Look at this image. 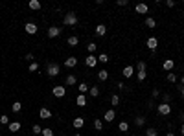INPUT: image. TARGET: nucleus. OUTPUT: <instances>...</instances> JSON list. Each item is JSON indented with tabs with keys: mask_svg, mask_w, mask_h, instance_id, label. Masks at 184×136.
<instances>
[{
	"mask_svg": "<svg viewBox=\"0 0 184 136\" xmlns=\"http://www.w3.org/2000/svg\"><path fill=\"white\" fill-rule=\"evenodd\" d=\"M59 72H61V66H59L57 63H50L46 66V74L50 75V77H57Z\"/></svg>",
	"mask_w": 184,
	"mask_h": 136,
	"instance_id": "obj_1",
	"label": "nucleus"
},
{
	"mask_svg": "<svg viewBox=\"0 0 184 136\" xmlns=\"http://www.w3.org/2000/svg\"><path fill=\"white\" fill-rule=\"evenodd\" d=\"M63 22L66 24V26H76V24H77V15L74 13V11H68L66 15H64Z\"/></svg>",
	"mask_w": 184,
	"mask_h": 136,
	"instance_id": "obj_2",
	"label": "nucleus"
},
{
	"mask_svg": "<svg viewBox=\"0 0 184 136\" xmlns=\"http://www.w3.org/2000/svg\"><path fill=\"white\" fill-rule=\"evenodd\" d=\"M158 114H160V116H170L171 114L170 103H160V105H158Z\"/></svg>",
	"mask_w": 184,
	"mask_h": 136,
	"instance_id": "obj_3",
	"label": "nucleus"
},
{
	"mask_svg": "<svg viewBox=\"0 0 184 136\" xmlns=\"http://www.w3.org/2000/svg\"><path fill=\"white\" fill-rule=\"evenodd\" d=\"M53 96H55V98H64V94H66V88L63 87V85H57V87H53Z\"/></svg>",
	"mask_w": 184,
	"mask_h": 136,
	"instance_id": "obj_4",
	"label": "nucleus"
},
{
	"mask_svg": "<svg viewBox=\"0 0 184 136\" xmlns=\"http://www.w3.org/2000/svg\"><path fill=\"white\" fill-rule=\"evenodd\" d=\"M61 35V28H57V26H52V28H48V37L50 39H55Z\"/></svg>",
	"mask_w": 184,
	"mask_h": 136,
	"instance_id": "obj_5",
	"label": "nucleus"
},
{
	"mask_svg": "<svg viewBox=\"0 0 184 136\" xmlns=\"http://www.w3.org/2000/svg\"><path fill=\"white\" fill-rule=\"evenodd\" d=\"M85 64H87V66L88 68H94V66H96V64H98V57H96V55H88V57L85 59Z\"/></svg>",
	"mask_w": 184,
	"mask_h": 136,
	"instance_id": "obj_6",
	"label": "nucleus"
},
{
	"mask_svg": "<svg viewBox=\"0 0 184 136\" xmlns=\"http://www.w3.org/2000/svg\"><path fill=\"white\" fill-rule=\"evenodd\" d=\"M39 118H41V120H50V118H52V110L46 109V107H42L41 110H39Z\"/></svg>",
	"mask_w": 184,
	"mask_h": 136,
	"instance_id": "obj_7",
	"label": "nucleus"
},
{
	"mask_svg": "<svg viewBox=\"0 0 184 136\" xmlns=\"http://www.w3.org/2000/svg\"><path fill=\"white\" fill-rule=\"evenodd\" d=\"M146 44H147V48L151 50V52H155V50H157V46H158V41H157V37H149Z\"/></svg>",
	"mask_w": 184,
	"mask_h": 136,
	"instance_id": "obj_8",
	"label": "nucleus"
},
{
	"mask_svg": "<svg viewBox=\"0 0 184 136\" xmlns=\"http://www.w3.org/2000/svg\"><path fill=\"white\" fill-rule=\"evenodd\" d=\"M24 29H26V33H28V35H35V33H37V24L28 22L26 26H24Z\"/></svg>",
	"mask_w": 184,
	"mask_h": 136,
	"instance_id": "obj_9",
	"label": "nucleus"
},
{
	"mask_svg": "<svg viewBox=\"0 0 184 136\" xmlns=\"http://www.w3.org/2000/svg\"><path fill=\"white\" fill-rule=\"evenodd\" d=\"M173 66H175V61H173V59H166V61L162 63V68L166 70V72H171Z\"/></svg>",
	"mask_w": 184,
	"mask_h": 136,
	"instance_id": "obj_10",
	"label": "nucleus"
},
{
	"mask_svg": "<svg viewBox=\"0 0 184 136\" xmlns=\"http://www.w3.org/2000/svg\"><path fill=\"white\" fill-rule=\"evenodd\" d=\"M96 35H98V37L107 35V26H105V24H98V26H96Z\"/></svg>",
	"mask_w": 184,
	"mask_h": 136,
	"instance_id": "obj_11",
	"label": "nucleus"
},
{
	"mask_svg": "<svg viewBox=\"0 0 184 136\" xmlns=\"http://www.w3.org/2000/svg\"><path fill=\"white\" fill-rule=\"evenodd\" d=\"M135 11H136V13H140V15H146V13H147V4H144V2H140V4H136Z\"/></svg>",
	"mask_w": 184,
	"mask_h": 136,
	"instance_id": "obj_12",
	"label": "nucleus"
},
{
	"mask_svg": "<svg viewBox=\"0 0 184 136\" xmlns=\"http://www.w3.org/2000/svg\"><path fill=\"white\" fill-rule=\"evenodd\" d=\"M114 118H116V112H114V110H107V112H105V116H103V120H105L107 123L114 122Z\"/></svg>",
	"mask_w": 184,
	"mask_h": 136,
	"instance_id": "obj_13",
	"label": "nucleus"
},
{
	"mask_svg": "<svg viewBox=\"0 0 184 136\" xmlns=\"http://www.w3.org/2000/svg\"><path fill=\"white\" fill-rule=\"evenodd\" d=\"M76 64H77V57H74V55H72V57H68L66 61H64V66H66V68H74Z\"/></svg>",
	"mask_w": 184,
	"mask_h": 136,
	"instance_id": "obj_14",
	"label": "nucleus"
},
{
	"mask_svg": "<svg viewBox=\"0 0 184 136\" xmlns=\"http://www.w3.org/2000/svg\"><path fill=\"white\" fill-rule=\"evenodd\" d=\"M28 8L33 9V11H37V9H41V2H39V0H29V2H28Z\"/></svg>",
	"mask_w": 184,
	"mask_h": 136,
	"instance_id": "obj_15",
	"label": "nucleus"
},
{
	"mask_svg": "<svg viewBox=\"0 0 184 136\" xmlns=\"http://www.w3.org/2000/svg\"><path fill=\"white\" fill-rule=\"evenodd\" d=\"M133 74H135V68H133L131 64L123 68V77H127V79H129V77H133Z\"/></svg>",
	"mask_w": 184,
	"mask_h": 136,
	"instance_id": "obj_16",
	"label": "nucleus"
},
{
	"mask_svg": "<svg viewBox=\"0 0 184 136\" xmlns=\"http://www.w3.org/2000/svg\"><path fill=\"white\" fill-rule=\"evenodd\" d=\"M21 131V122H9V133H17Z\"/></svg>",
	"mask_w": 184,
	"mask_h": 136,
	"instance_id": "obj_17",
	"label": "nucleus"
},
{
	"mask_svg": "<svg viewBox=\"0 0 184 136\" xmlns=\"http://www.w3.org/2000/svg\"><path fill=\"white\" fill-rule=\"evenodd\" d=\"M72 125H74V127H76V129H81L83 125H85V120H83V118H79V116H77V118H74Z\"/></svg>",
	"mask_w": 184,
	"mask_h": 136,
	"instance_id": "obj_18",
	"label": "nucleus"
},
{
	"mask_svg": "<svg viewBox=\"0 0 184 136\" xmlns=\"http://www.w3.org/2000/svg\"><path fill=\"white\" fill-rule=\"evenodd\" d=\"M66 42H68V46L74 48V46H77V44H79V37H77V35H72V37H68Z\"/></svg>",
	"mask_w": 184,
	"mask_h": 136,
	"instance_id": "obj_19",
	"label": "nucleus"
},
{
	"mask_svg": "<svg viewBox=\"0 0 184 136\" xmlns=\"http://www.w3.org/2000/svg\"><path fill=\"white\" fill-rule=\"evenodd\" d=\"M107 77H109V72H107L105 68L98 72V79H99V81H107Z\"/></svg>",
	"mask_w": 184,
	"mask_h": 136,
	"instance_id": "obj_20",
	"label": "nucleus"
},
{
	"mask_svg": "<svg viewBox=\"0 0 184 136\" xmlns=\"http://www.w3.org/2000/svg\"><path fill=\"white\" fill-rule=\"evenodd\" d=\"M76 101H77V107H85V105H87V98H85L83 94H79Z\"/></svg>",
	"mask_w": 184,
	"mask_h": 136,
	"instance_id": "obj_21",
	"label": "nucleus"
},
{
	"mask_svg": "<svg viewBox=\"0 0 184 136\" xmlns=\"http://www.w3.org/2000/svg\"><path fill=\"white\" fill-rule=\"evenodd\" d=\"M77 83V79H76V75L70 74V75H66V85L68 87H72V85H76Z\"/></svg>",
	"mask_w": 184,
	"mask_h": 136,
	"instance_id": "obj_22",
	"label": "nucleus"
},
{
	"mask_svg": "<svg viewBox=\"0 0 184 136\" xmlns=\"http://www.w3.org/2000/svg\"><path fill=\"white\" fill-rule=\"evenodd\" d=\"M77 90H79V92H81V94H85V92H88V90H90V87H88L87 83H79Z\"/></svg>",
	"mask_w": 184,
	"mask_h": 136,
	"instance_id": "obj_23",
	"label": "nucleus"
},
{
	"mask_svg": "<svg viewBox=\"0 0 184 136\" xmlns=\"http://www.w3.org/2000/svg\"><path fill=\"white\" fill-rule=\"evenodd\" d=\"M146 26H147V28H155V26H157V21H155L153 17H147V18H146Z\"/></svg>",
	"mask_w": 184,
	"mask_h": 136,
	"instance_id": "obj_24",
	"label": "nucleus"
},
{
	"mask_svg": "<svg viewBox=\"0 0 184 136\" xmlns=\"http://www.w3.org/2000/svg\"><path fill=\"white\" fill-rule=\"evenodd\" d=\"M111 103L114 105V107H118V105H120V96H118V94L111 96Z\"/></svg>",
	"mask_w": 184,
	"mask_h": 136,
	"instance_id": "obj_25",
	"label": "nucleus"
},
{
	"mask_svg": "<svg viewBox=\"0 0 184 136\" xmlns=\"http://www.w3.org/2000/svg\"><path fill=\"white\" fill-rule=\"evenodd\" d=\"M88 94H90L92 98H98V96H99V87H92L90 90H88Z\"/></svg>",
	"mask_w": 184,
	"mask_h": 136,
	"instance_id": "obj_26",
	"label": "nucleus"
},
{
	"mask_svg": "<svg viewBox=\"0 0 184 136\" xmlns=\"http://www.w3.org/2000/svg\"><path fill=\"white\" fill-rule=\"evenodd\" d=\"M118 129H120L122 133H127V131H129V123H127V122H120V125H118Z\"/></svg>",
	"mask_w": 184,
	"mask_h": 136,
	"instance_id": "obj_27",
	"label": "nucleus"
},
{
	"mask_svg": "<svg viewBox=\"0 0 184 136\" xmlns=\"http://www.w3.org/2000/svg\"><path fill=\"white\" fill-rule=\"evenodd\" d=\"M135 123H136V127H142V125L146 123V118H144V116H138V118H135Z\"/></svg>",
	"mask_w": 184,
	"mask_h": 136,
	"instance_id": "obj_28",
	"label": "nucleus"
},
{
	"mask_svg": "<svg viewBox=\"0 0 184 136\" xmlns=\"http://www.w3.org/2000/svg\"><path fill=\"white\" fill-rule=\"evenodd\" d=\"M87 50H88V52H90V53L94 55V52L98 50V44H96V42H90V44H87Z\"/></svg>",
	"mask_w": 184,
	"mask_h": 136,
	"instance_id": "obj_29",
	"label": "nucleus"
},
{
	"mask_svg": "<svg viewBox=\"0 0 184 136\" xmlns=\"http://www.w3.org/2000/svg\"><path fill=\"white\" fill-rule=\"evenodd\" d=\"M157 134H158V131H157V129H153V127L146 129V136H157Z\"/></svg>",
	"mask_w": 184,
	"mask_h": 136,
	"instance_id": "obj_30",
	"label": "nucleus"
},
{
	"mask_svg": "<svg viewBox=\"0 0 184 136\" xmlns=\"http://www.w3.org/2000/svg\"><path fill=\"white\" fill-rule=\"evenodd\" d=\"M28 70H29V72H37V70H39V63H35V61H33V63H29Z\"/></svg>",
	"mask_w": 184,
	"mask_h": 136,
	"instance_id": "obj_31",
	"label": "nucleus"
},
{
	"mask_svg": "<svg viewBox=\"0 0 184 136\" xmlns=\"http://www.w3.org/2000/svg\"><path fill=\"white\" fill-rule=\"evenodd\" d=\"M21 109H22V103H18V101L11 105V110H13V112H21Z\"/></svg>",
	"mask_w": 184,
	"mask_h": 136,
	"instance_id": "obj_32",
	"label": "nucleus"
},
{
	"mask_svg": "<svg viewBox=\"0 0 184 136\" xmlns=\"http://www.w3.org/2000/svg\"><path fill=\"white\" fill-rule=\"evenodd\" d=\"M94 129H96V131L103 129V122H101V120H94Z\"/></svg>",
	"mask_w": 184,
	"mask_h": 136,
	"instance_id": "obj_33",
	"label": "nucleus"
},
{
	"mask_svg": "<svg viewBox=\"0 0 184 136\" xmlns=\"http://www.w3.org/2000/svg\"><path fill=\"white\" fill-rule=\"evenodd\" d=\"M98 63H109V55H107V53H101V55L98 57Z\"/></svg>",
	"mask_w": 184,
	"mask_h": 136,
	"instance_id": "obj_34",
	"label": "nucleus"
},
{
	"mask_svg": "<svg viewBox=\"0 0 184 136\" xmlns=\"http://www.w3.org/2000/svg\"><path fill=\"white\" fill-rule=\"evenodd\" d=\"M31 133H33V134H41V133H42L41 125H37V123H35V125H33V127H31Z\"/></svg>",
	"mask_w": 184,
	"mask_h": 136,
	"instance_id": "obj_35",
	"label": "nucleus"
},
{
	"mask_svg": "<svg viewBox=\"0 0 184 136\" xmlns=\"http://www.w3.org/2000/svg\"><path fill=\"white\" fill-rule=\"evenodd\" d=\"M0 123H2V125H9V116L2 114V116H0Z\"/></svg>",
	"mask_w": 184,
	"mask_h": 136,
	"instance_id": "obj_36",
	"label": "nucleus"
},
{
	"mask_svg": "<svg viewBox=\"0 0 184 136\" xmlns=\"http://www.w3.org/2000/svg\"><path fill=\"white\" fill-rule=\"evenodd\" d=\"M166 77H168V81H170V83H175L177 81V74H168Z\"/></svg>",
	"mask_w": 184,
	"mask_h": 136,
	"instance_id": "obj_37",
	"label": "nucleus"
},
{
	"mask_svg": "<svg viewBox=\"0 0 184 136\" xmlns=\"http://www.w3.org/2000/svg\"><path fill=\"white\" fill-rule=\"evenodd\" d=\"M41 134H42V136H53V131L46 127V129H42V133H41Z\"/></svg>",
	"mask_w": 184,
	"mask_h": 136,
	"instance_id": "obj_38",
	"label": "nucleus"
},
{
	"mask_svg": "<svg viewBox=\"0 0 184 136\" xmlns=\"http://www.w3.org/2000/svg\"><path fill=\"white\" fill-rule=\"evenodd\" d=\"M136 68H138V72L146 70V63H144V61H138V63H136Z\"/></svg>",
	"mask_w": 184,
	"mask_h": 136,
	"instance_id": "obj_39",
	"label": "nucleus"
},
{
	"mask_svg": "<svg viewBox=\"0 0 184 136\" xmlns=\"http://www.w3.org/2000/svg\"><path fill=\"white\" fill-rule=\"evenodd\" d=\"M146 70H142V72H138V75H136V77H138V81H144V79H146Z\"/></svg>",
	"mask_w": 184,
	"mask_h": 136,
	"instance_id": "obj_40",
	"label": "nucleus"
},
{
	"mask_svg": "<svg viewBox=\"0 0 184 136\" xmlns=\"http://www.w3.org/2000/svg\"><path fill=\"white\" fill-rule=\"evenodd\" d=\"M116 6H127V0H116Z\"/></svg>",
	"mask_w": 184,
	"mask_h": 136,
	"instance_id": "obj_41",
	"label": "nucleus"
},
{
	"mask_svg": "<svg viewBox=\"0 0 184 136\" xmlns=\"http://www.w3.org/2000/svg\"><path fill=\"white\" fill-rule=\"evenodd\" d=\"M162 99H164V103H170V101H171V96H170V94H164Z\"/></svg>",
	"mask_w": 184,
	"mask_h": 136,
	"instance_id": "obj_42",
	"label": "nucleus"
},
{
	"mask_svg": "<svg viewBox=\"0 0 184 136\" xmlns=\"http://www.w3.org/2000/svg\"><path fill=\"white\" fill-rule=\"evenodd\" d=\"M33 59H35V57H33V53H26V61L33 63Z\"/></svg>",
	"mask_w": 184,
	"mask_h": 136,
	"instance_id": "obj_43",
	"label": "nucleus"
},
{
	"mask_svg": "<svg viewBox=\"0 0 184 136\" xmlns=\"http://www.w3.org/2000/svg\"><path fill=\"white\" fill-rule=\"evenodd\" d=\"M166 6L168 8H173V6H175V2H173V0H166Z\"/></svg>",
	"mask_w": 184,
	"mask_h": 136,
	"instance_id": "obj_44",
	"label": "nucleus"
},
{
	"mask_svg": "<svg viewBox=\"0 0 184 136\" xmlns=\"http://www.w3.org/2000/svg\"><path fill=\"white\" fill-rule=\"evenodd\" d=\"M158 96H160V92H158V90L155 88V90H153V98H158Z\"/></svg>",
	"mask_w": 184,
	"mask_h": 136,
	"instance_id": "obj_45",
	"label": "nucleus"
},
{
	"mask_svg": "<svg viewBox=\"0 0 184 136\" xmlns=\"http://www.w3.org/2000/svg\"><path fill=\"white\" fill-rule=\"evenodd\" d=\"M181 134H182V136H184V123H182V125H181Z\"/></svg>",
	"mask_w": 184,
	"mask_h": 136,
	"instance_id": "obj_46",
	"label": "nucleus"
},
{
	"mask_svg": "<svg viewBox=\"0 0 184 136\" xmlns=\"http://www.w3.org/2000/svg\"><path fill=\"white\" fill-rule=\"evenodd\" d=\"M181 122H182V123H184V112H182V114H181Z\"/></svg>",
	"mask_w": 184,
	"mask_h": 136,
	"instance_id": "obj_47",
	"label": "nucleus"
},
{
	"mask_svg": "<svg viewBox=\"0 0 184 136\" xmlns=\"http://www.w3.org/2000/svg\"><path fill=\"white\" fill-rule=\"evenodd\" d=\"M181 85H182V87H184V75H182V77H181Z\"/></svg>",
	"mask_w": 184,
	"mask_h": 136,
	"instance_id": "obj_48",
	"label": "nucleus"
},
{
	"mask_svg": "<svg viewBox=\"0 0 184 136\" xmlns=\"http://www.w3.org/2000/svg\"><path fill=\"white\" fill-rule=\"evenodd\" d=\"M181 96H182V98H184V87L181 88Z\"/></svg>",
	"mask_w": 184,
	"mask_h": 136,
	"instance_id": "obj_49",
	"label": "nucleus"
},
{
	"mask_svg": "<svg viewBox=\"0 0 184 136\" xmlns=\"http://www.w3.org/2000/svg\"><path fill=\"white\" fill-rule=\"evenodd\" d=\"M166 136H175V134H173V133H166Z\"/></svg>",
	"mask_w": 184,
	"mask_h": 136,
	"instance_id": "obj_50",
	"label": "nucleus"
},
{
	"mask_svg": "<svg viewBox=\"0 0 184 136\" xmlns=\"http://www.w3.org/2000/svg\"><path fill=\"white\" fill-rule=\"evenodd\" d=\"M74 136H81V134H74Z\"/></svg>",
	"mask_w": 184,
	"mask_h": 136,
	"instance_id": "obj_51",
	"label": "nucleus"
}]
</instances>
